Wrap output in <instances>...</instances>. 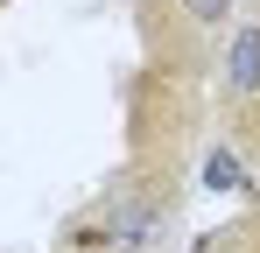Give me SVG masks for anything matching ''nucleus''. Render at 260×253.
<instances>
[{"label": "nucleus", "mask_w": 260, "mask_h": 253, "mask_svg": "<svg viewBox=\"0 0 260 253\" xmlns=\"http://www.w3.org/2000/svg\"><path fill=\"white\" fill-rule=\"evenodd\" d=\"M218 106L232 113L239 141L260 148V0H246L225 28V56H218Z\"/></svg>", "instance_id": "obj_1"}, {"label": "nucleus", "mask_w": 260, "mask_h": 253, "mask_svg": "<svg viewBox=\"0 0 260 253\" xmlns=\"http://www.w3.org/2000/svg\"><path fill=\"white\" fill-rule=\"evenodd\" d=\"M106 253H155L169 232V183H113V197L91 211Z\"/></svg>", "instance_id": "obj_2"}, {"label": "nucleus", "mask_w": 260, "mask_h": 253, "mask_svg": "<svg viewBox=\"0 0 260 253\" xmlns=\"http://www.w3.org/2000/svg\"><path fill=\"white\" fill-rule=\"evenodd\" d=\"M232 14H239V0H176V21L197 42H211L218 28H232Z\"/></svg>", "instance_id": "obj_3"}, {"label": "nucleus", "mask_w": 260, "mask_h": 253, "mask_svg": "<svg viewBox=\"0 0 260 253\" xmlns=\"http://www.w3.org/2000/svg\"><path fill=\"white\" fill-rule=\"evenodd\" d=\"M204 176H211V190H239V169H232V155H211V162H204Z\"/></svg>", "instance_id": "obj_4"}]
</instances>
